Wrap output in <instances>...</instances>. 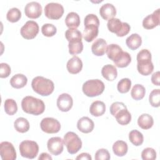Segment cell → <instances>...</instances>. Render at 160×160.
<instances>
[{
    "label": "cell",
    "instance_id": "obj_39",
    "mask_svg": "<svg viewBox=\"0 0 160 160\" xmlns=\"http://www.w3.org/2000/svg\"><path fill=\"white\" fill-rule=\"evenodd\" d=\"M131 86V81L129 78H122L118 83L117 89L121 93L128 92Z\"/></svg>",
    "mask_w": 160,
    "mask_h": 160
},
{
    "label": "cell",
    "instance_id": "obj_14",
    "mask_svg": "<svg viewBox=\"0 0 160 160\" xmlns=\"http://www.w3.org/2000/svg\"><path fill=\"white\" fill-rule=\"evenodd\" d=\"M57 106L62 112H68L72 107L73 100L72 97L68 93L60 94L57 99Z\"/></svg>",
    "mask_w": 160,
    "mask_h": 160
},
{
    "label": "cell",
    "instance_id": "obj_40",
    "mask_svg": "<svg viewBox=\"0 0 160 160\" xmlns=\"http://www.w3.org/2000/svg\"><path fill=\"white\" fill-rule=\"evenodd\" d=\"M41 32L44 36L52 37L56 34L57 29L52 24L46 23L42 25L41 28Z\"/></svg>",
    "mask_w": 160,
    "mask_h": 160
},
{
    "label": "cell",
    "instance_id": "obj_36",
    "mask_svg": "<svg viewBox=\"0 0 160 160\" xmlns=\"http://www.w3.org/2000/svg\"><path fill=\"white\" fill-rule=\"evenodd\" d=\"M69 52L72 55L81 53L83 50V44L82 41H73L69 42Z\"/></svg>",
    "mask_w": 160,
    "mask_h": 160
},
{
    "label": "cell",
    "instance_id": "obj_35",
    "mask_svg": "<svg viewBox=\"0 0 160 160\" xmlns=\"http://www.w3.org/2000/svg\"><path fill=\"white\" fill-rule=\"evenodd\" d=\"M4 111L8 115L12 116L16 113L18 111V106L15 100L12 99H7L4 104Z\"/></svg>",
    "mask_w": 160,
    "mask_h": 160
},
{
    "label": "cell",
    "instance_id": "obj_32",
    "mask_svg": "<svg viewBox=\"0 0 160 160\" xmlns=\"http://www.w3.org/2000/svg\"><path fill=\"white\" fill-rule=\"evenodd\" d=\"M146 89L145 88L140 84H135L131 91V95L132 99L135 100H141L142 99L145 95Z\"/></svg>",
    "mask_w": 160,
    "mask_h": 160
},
{
    "label": "cell",
    "instance_id": "obj_2",
    "mask_svg": "<svg viewBox=\"0 0 160 160\" xmlns=\"http://www.w3.org/2000/svg\"><path fill=\"white\" fill-rule=\"evenodd\" d=\"M21 108L24 112L38 116L44 112L45 104L40 99L31 96H27L21 101Z\"/></svg>",
    "mask_w": 160,
    "mask_h": 160
},
{
    "label": "cell",
    "instance_id": "obj_6",
    "mask_svg": "<svg viewBox=\"0 0 160 160\" xmlns=\"http://www.w3.org/2000/svg\"><path fill=\"white\" fill-rule=\"evenodd\" d=\"M63 142L66 146L68 152L71 154L77 153L82 148L80 138L74 132L69 131L64 136Z\"/></svg>",
    "mask_w": 160,
    "mask_h": 160
},
{
    "label": "cell",
    "instance_id": "obj_41",
    "mask_svg": "<svg viewBox=\"0 0 160 160\" xmlns=\"http://www.w3.org/2000/svg\"><path fill=\"white\" fill-rule=\"evenodd\" d=\"M141 158L143 160H154L156 158V152L153 148H146L142 150Z\"/></svg>",
    "mask_w": 160,
    "mask_h": 160
},
{
    "label": "cell",
    "instance_id": "obj_43",
    "mask_svg": "<svg viewBox=\"0 0 160 160\" xmlns=\"http://www.w3.org/2000/svg\"><path fill=\"white\" fill-rule=\"evenodd\" d=\"M84 26L89 24H94L98 26H99V20L98 16L94 14H89L86 15L84 20Z\"/></svg>",
    "mask_w": 160,
    "mask_h": 160
},
{
    "label": "cell",
    "instance_id": "obj_3",
    "mask_svg": "<svg viewBox=\"0 0 160 160\" xmlns=\"http://www.w3.org/2000/svg\"><path fill=\"white\" fill-rule=\"evenodd\" d=\"M31 86L34 92L42 96L50 95L54 89V84L51 80L40 76L32 79Z\"/></svg>",
    "mask_w": 160,
    "mask_h": 160
},
{
    "label": "cell",
    "instance_id": "obj_12",
    "mask_svg": "<svg viewBox=\"0 0 160 160\" xmlns=\"http://www.w3.org/2000/svg\"><path fill=\"white\" fill-rule=\"evenodd\" d=\"M47 148L51 154L54 156H58L63 151V139L60 137L51 138L48 141Z\"/></svg>",
    "mask_w": 160,
    "mask_h": 160
},
{
    "label": "cell",
    "instance_id": "obj_47",
    "mask_svg": "<svg viewBox=\"0 0 160 160\" xmlns=\"http://www.w3.org/2000/svg\"><path fill=\"white\" fill-rule=\"evenodd\" d=\"M76 159H86V160H91L92 158L89 153L87 152H82L79 154L76 158Z\"/></svg>",
    "mask_w": 160,
    "mask_h": 160
},
{
    "label": "cell",
    "instance_id": "obj_48",
    "mask_svg": "<svg viewBox=\"0 0 160 160\" xmlns=\"http://www.w3.org/2000/svg\"><path fill=\"white\" fill-rule=\"evenodd\" d=\"M52 157L48 154L47 152H42L40 154V156L38 158L39 160H52Z\"/></svg>",
    "mask_w": 160,
    "mask_h": 160
},
{
    "label": "cell",
    "instance_id": "obj_4",
    "mask_svg": "<svg viewBox=\"0 0 160 160\" xmlns=\"http://www.w3.org/2000/svg\"><path fill=\"white\" fill-rule=\"evenodd\" d=\"M105 88L104 82L99 79L88 80L82 84L83 93L88 97H95L101 94Z\"/></svg>",
    "mask_w": 160,
    "mask_h": 160
},
{
    "label": "cell",
    "instance_id": "obj_26",
    "mask_svg": "<svg viewBox=\"0 0 160 160\" xmlns=\"http://www.w3.org/2000/svg\"><path fill=\"white\" fill-rule=\"evenodd\" d=\"M65 23L66 26L69 28L76 29L80 25V17L78 13L70 12L67 14L65 18Z\"/></svg>",
    "mask_w": 160,
    "mask_h": 160
},
{
    "label": "cell",
    "instance_id": "obj_30",
    "mask_svg": "<svg viewBox=\"0 0 160 160\" xmlns=\"http://www.w3.org/2000/svg\"><path fill=\"white\" fill-rule=\"evenodd\" d=\"M14 127L18 132L24 133L28 132L29 129V122L26 118L20 117L15 120Z\"/></svg>",
    "mask_w": 160,
    "mask_h": 160
},
{
    "label": "cell",
    "instance_id": "obj_15",
    "mask_svg": "<svg viewBox=\"0 0 160 160\" xmlns=\"http://www.w3.org/2000/svg\"><path fill=\"white\" fill-rule=\"evenodd\" d=\"M159 8L155 10L152 14L148 15L142 21V26L146 29H151L159 24Z\"/></svg>",
    "mask_w": 160,
    "mask_h": 160
},
{
    "label": "cell",
    "instance_id": "obj_23",
    "mask_svg": "<svg viewBox=\"0 0 160 160\" xmlns=\"http://www.w3.org/2000/svg\"><path fill=\"white\" fill-rule=\"evenodd\" d=\"M106 111V105L101 101H95L90 106L89 112L95 117L102 116Z\"/></svg>",
    "mask_w": 160,
    "mask_h": 160
},
{
    "label": "cell",
    "instance_id": "obj_42",
    "mask_svg": "<svg viewBox=\"0 0 160 160\" xmlns=\"http://www.w3.org/2000/svg\"><path fill=\"white\" fill-rule=\"evenodd\" d=\"M96 160H109L110 159V154L106 149H98L94 156Z\"/></svg>",
    "mask_w": 160,
    "mask_h": 160
},
{
    "label": "cell",
    "instance_id": "obj_45",
    "mask_svg": "<svg viewBox=\"0 0 160 160\" xmlns=\"http://www.w3.org/2000/svg\"><path fill=\"white\" fill-rule=\"evenodd\" d=\"M11 67L9 65L5 62L0 64V77L1 78H8L11 74Z\"/></svg>",
    "mask_w": 160,
    "mask_h": 160
},
{
    "label": "cell",
    "instance_id": "obj_7",
    "mask_svg": "<svg viewBox=\"0 0 160 160\" xmlns=\"http://www.w3.org/2000/svg\"><path fill=\"white\" fill-rule=\"evenodd\" d=\"M19 152L22 157L28 159L35 158L39 152V146L34 141L25 140L22 141L19 146Z\"/></svg>",
    "mask_w": 160,
    "mask_h": 160
},
{
    "label": "cell",
    "instance_id": "obj_16",
    "mask_svg": "<svg viewBox=\"0 0 160 160\" xmlns=\"http://www.w3.org/2000/svg\"><path fill=\"white\" fill-rule=\"evenodd\" d=\"M66 68L69 73L72 74H78L82 70V62L79 57L74 56L68 60L66 64Z\"/></svg>",
    "mask_w": 160,
    "mask_h": 160
},
{
    "label": "cell",
    "instance_id": "obj_44",
    "mask_svg": "<svg viewBox=\"0 0 160 160\" xmlns=\"http://www.w3.org/2000/svg\"><path fill=\"white\" fill-rule=\"evenodd\" d=\"M127 108L126 106L122 102H114L110 106V112L114 117L122 109Z\"/></svg>",
    "mask_w": 160,
    "mask_h": 160
},
{
    "label": "cell",
    "instance_id": "obj_29",
    "mask_svg": "<svg viewBox=\"0 0 160 160\" xmlns=\"http://www.w3.org/2000/svg\"><path fill=\"white\" fill-rule=\"evenodd\" d=\"M128 150V144L125 141H117L112 145V151L117 156L122 157L126 154Z\"/></svg>",
    "mask_w": 160,
    "mask_h": 160
},
{
    "label": "cell",
    "instance_id": "obj_9",
    "mask_svg": "<svg viewBox=\"0 0 160 160\" xmlns=\"http://www.w3.org/2000/svg\"><path fill=\"white\" fill-rule=\"evenodd\" d=\"M41 130L48 134H54L58 132L61 129V124L55 118H45L40 122Z\"/></svg>",
    "mask_w": 160,
    "mask_h": 160
},
{
    "label": "cell",
    "instance_id": "obj_13",
    "mask_svg": "<svg viewBox=\"0 0 160 160\" xmlns=\"http://www.w3.org/2000/svg\"><path fill=\"white\" fill-rule=\"evenodd\" d=\"M24 12L26 16L29 18H38L42 14V6L41 4L38 2H29L24 8Z\"/></svg>",
    "mask_w": 160,
    "mask_h": 160
},
{
    "label": "cell",
    "instance_id": "obj_37",
    "mask_svg": "<svg viewBox=\"0 0 160 160\" xmlns=\"http://www.w3.org/2000/svg\"><path fill=\"white\" fill-rule=\"evenodd\" d=\"M21 18V12L17 8H11L7 12L6 18L11 22H16Z\"/></svg>",
    "mask_w": 160,
    "mask_h": 160
},
{
    "label": "cell",
    "instance_id": "obj_27",
    "mask_svg": "<svg viewBox=\"0 0 160 160\" xmlns=\"http://www.w3.org/2000/svg\"><path fill=\"white\" fill-rule=\"evenodd\" d=\"M154 124V120L152 117L149 114L144 113L139 116L138 119V126L143 129H150Z\"/></svg>",
    "mask_w": 160,
    "mask_h": 160
},
{
    "label": "cell",
    "instance_id": "obj_11",
    "mask_svg": "<svg viewBox=\"0 0 160 160\" xmlns=\"http://www.w3.org/2000/svg\"><path fill=\"white\" fill-rule=\"evenodd\" d=\"M0 155L3 160H15L16 152L12 144L8 141L1 142L0 144Z\"/></svg>",
    "mask_w": 160,
    "mask_h": 160
},
{
    "label": "cell",
    "instance_id": "obj_21",
    "mask_svg": "<svg viewBox=\"0 0 160 160\" xmlns=\"http://www.w3.org/2000/svg\"><path fill=\"white\" fill-rule=\"evenodd\" d=\"M122 51V48L118 44H110L107 46L106 52L108 58L113 62H115L120 57Z\"/></svg>",
    "mask_w": 160,
    "mask_h": 160
},
{
    "label": "cell",
    "instance_id": "obj_19",
    "mask_svg": "<svg viewBox=\"0 0 160 160\" xmlns=\"http://www.w3.org/2000/svg\"><path fill=\"white\" fill-rule=\"evenodd\" d=\"M107 42L102 38H99L92 43L91 46L92 52L97 56H101L104 54L107 49Z\"/></svg>",
    "mask_w": 160,
    "mask_h": 160
},
{
    "label": "cell",
    "instance_id": "obj_46",
    "mask_svg": "<svg viewBox=\"0 0 160 160\" xmlns=\"http://www.w3.org/2000/svg\"><path fill=\"white\" fill-rule=\"evenodd\" d=\"M159 79H160L159 71H156L154 72L151 76V82L153 84L156 86H159Z\"/></svg>",
    "mask_w": 160,
    "mask_h": 160
},
{
    "label": "cell",
    "instance_id": "obj_28",
    "mask_svg": "<svg viewBox=\"0 0 160 160\" xmlns=\"http://www.w3.org/2000/svg\"><path fill=\"white\" fill-rule=\"evenodd\" d=\"M114 117L117 122L121 125H127L131 121V114L127 108L121 109Z\"/></svg>",
    "mask_w": 160,
    "mask_h": 160
},
{
    "label": "cell",
    "instance_id": "obj_8",
    "mask_svg": "<svg viewBox=\"0 0 160 160\" xmlns=\"http://www.w3.org/2000/svg\"><path fill=\"white\" fill-rule=\"evenodd\" d=\"M63 6L58 2H49L44 7V15L51 19H59L64 13Z\"/></svg>",
    "mask_w": 160,
    "mask_h": 160
},
{
    "label": "cell",
    "instance_id": "obj_20",
    "mask_svg": "<svg viewBox=\"0 0 160 160\" xmlns=\"http://www.w3.org/2000/svg\"><path fill=\"white\" fill-rule=\"evenodd\" d=\"M83 31V38L87 42L92 41L98 35L99 26L94 24H89L84 26Z\"/></svg>",
    "mask_w": 160,
    "mask_h": 160
},
{
    "label": "cell",
    "instance_id": "obj_10",
    "mask_svg": "<svg viewBox=\"0 0 160 160\" xmlns=\"http://www.w3.org/2000/svg\"><path fill=\"white\" fill-rule=\"evenodd\" d=\"M38 24L34 21H27L21 28V35L26 39H34L39 32Z\"/></svg>",
    "mask_w": 160,
    "mask_h": 160
},
{
    "label": "cell",
    "instance_id": "obj_18",
    "mask_svg": "<svg viewBox=\"0 0 160 160\" xmlns=\"http://www.w3.org/2000/svg\"><path fill=\"white\" fill-rule=\"evenodd\" d=\"M99 14L102 19L109 20L113 18L116 14V9L111 3H105L99 9Z\"/></svg>",
    "mask_w": 160,
    "mask_h": 160
},
{
    "label": "cell",
    "instance_id": "obj_1",
    "mask_svg": "<svg viewBox=\"0 0 160 160\" xmlns=\"http://www.w3.org/2000/svg\"><path fill=\"white\" fill-rule=\"evenodd\" d=\"M151 53L146 49H141L137 54V69L143 76H148L154 70V65L151 61Z\"/></svg>",
    "mask_w": 160,
    "mask_h": 160
},
{
    "label": "cell",
    "instance_id": "obj_17",
    "mask_svg": "<svg viewBox=\"0 0 160 160\" xmlns=\"http://www.w3.org/2000/svg\"><path fill=\"white\" fill-rule=\"evenodd\" d=\"M94 127L93 121L88 117L84 116L80 118L77 122L78 129L83 133L91 132Z\"/></svg>",
    "mask_w": 160,
    "mask_h": 160
},
{
    "label": "cell",
    "instance_id": "obj_24",
    "mask_svg": "<svg viewBox=\"0 0 160 160\" xmlns=\"http://www.w3.org/2000/svg\"><path fill=\"white\" fill-rule=\"evenodd\" d=\"M28 82L27 77L22 74H16L10 79V84L16 89H20L24 87Z\"/></svg>",
    "mask_w": 160,
    "mask_h": 160
},
{
    "label": "cell",
    "instance_id": "obj_25",
    "mask_svg": "<svg viewBox=\"0 0 160 160\" xmlns=\"http://www.w3.org/2000/svg\"><path fill=\"white\" fill-rule=\"evenodd\" d=\"M126 44L130 49L136 50L141 46L142 44V38L138 34L133 33L127 38Z\"/></svg>",
    "mask_w": 160,
    "mask_h": 160
},
{
    "label": "cell",
    "instance_id": "obj_38",
    "mask_svg": "<svg viewBox=\"0 0 160 160\" xmlns=\"http://www.w3.org/2000/svg\"><path fill=\"white\" fill-rule=\"evenodd\" d=\"M149 101L152 107L158 108L160 104V89H153L149 94Z\"/></svg>",
    "mask_w": 160,
    "mask_h": 160
},
{
    "label": "cell",
    "instance_id": "obj_31",
    "mask_svg": "<svg viewBox=\"0 0 160 160\" xmlns=\"http://www.w3.org/2000/svg\"><path fill=\"white\" fill-rule=\"evenodd\" d=\"M129 139L133 145L136 146H139L143 143L144 137L140 131L136 129H134L129 132Z\"/></svg>",
    "mask_w": 160,
    "mask_h": 160
},
{
    "label": "cell",
    "instance_id": "obj_34",
    "mask_svg": "<svg viewBox=\"0 0 160 160\" xmlns=\"http://www.w3.org/2000/svg\"><path fill=\"white\" fill-rule=\"evenodd\" d=\"M65 37L69 42L73 41H78V40L81 41L82 38V34L77 29L69 28L65 32Z\"/></svg>",
    "mask_w": 160,
    "mask_h": 160
},
{
    "label": "cell",
    "instance_id": "obj_5",
    "mask_svg": "<svg viewBox=\"0 0 160 160\" xmlns=\"http://www.w3.org/2000/svg\"><path fill=\"white\" fill-rule=\"evenodd\" d=\"M107 26L109 31L115 33L118 37H123L130 31L131 27L128 22H121L118 18H112L108 20Z\"/></svg>",
    "mask_w": 160,
    "mask_h": 160
},
{
    "label": "cell",
    "instance_id": "obj_33",
    "mask_svg": "<svg viewBox=\"0 0 160 160\" xmlns=\"http://www.w3.org/2000/svg\"><path fill=\"white\" fill-rule=\"evenodd\" d=\"M131 62V55L126 51H122L120 57L114 62L116 66L118 68H125L127 67L130 62Z\"/></svg>",
    "mask_w": 160,
    "mask_h": 160
},
{
    "label": "cell",
    "instance_id": "obj_22",
    "mask_svg": "<svg viewBox=\"0 0 160 160\" xmlns=\"http://www.w3.org/2000/svg\"><path fill=\"white\" fill-rule=\"evenodd\" d=\"M101 74L106 80L112 81L118 76L117 69L112 64H106L102 68Z\"/></svg>",
    "mask_w": 160,
    "mask_h": 160
}]
</instances>
